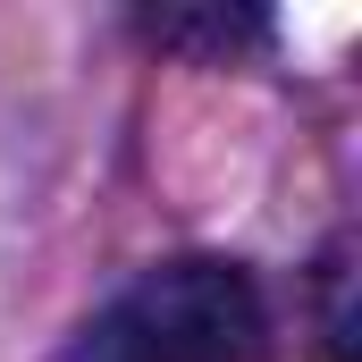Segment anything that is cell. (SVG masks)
I'll return each mask as SVG.
<instances>
[{"label": "cell", "instance_id": "2", "mask_svg": "<svg viewBox=\"0 0 362 362\" xmlns=\"http://www.w3.org/2000/svg\"><path fill=\"white\" fill-rule=\"evenodd\" d=\"M320 278L337 286V278H346V253H329V262H320ZM329 354L346 362V303H329Z\"/></svg>", "mask_w": 362, "mask_h": 362}, {"label": "cell", "instance_id": "1", "mask_svg": "<svg viewBox=\"0 0 362 362\" xmlns=\"http://www.w3.org/2000/svg\"><path fill=\"white\" fill-rule=\"evenodd\" d=\"M68 362H270V295L228 253H177L127 278Z\"/></svg>", "mask_w": 362, "mask_h": 362}]
</instances>
